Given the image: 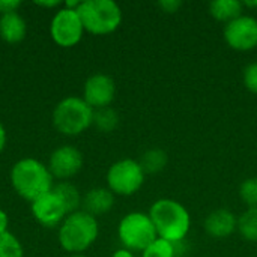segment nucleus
Masks as SVG:
<instances>
[{"label":"nucleus","mask_w":257,"mask_h":257,"mask_svg":"<svg viewBox=\"0 0 257 257\" xmlns=\"http://www.w3.org/2000/svg\"><path fill=\"white\" fill-rule=\"evenodd\" d=\"M238 232L245 241L257 242V208H248L238 218Z\"/></svg>","instance_id":"6ab92c4d"},{"label":"nucleus","mask_w":257,"mask_h":257,"mask_svg":"<svg viewBox=\"0 0 257 257\" xmlns=\"http://www.w3.org/2000/svg\"><path fill=\"white\" fill-rule=\"evenodd\" d=\"M98 221L84 211L69 214L59 229V244L63 250L80 254L87 250L98 238Z\"/></svg>","instance_id":"7ed1b4c3"},{"label":"nucleus","mask_w":257,"mask_h":257,"mask_svg":"<svg viewBox=\"0 0 257 257\" xmlns=\"http://www.w3.org/2000/svg\"><path fill=\"white\" fill-rule=\"evenodd\" d=\"M50 33L53 41L63 48L77 45L84 33V27L77 11L69 8L59 9V12H56L51 20Z\"/></svg>","instance_id":"6e6552de"},{"label":"nucleus","mask_w":257,"mask_h":257,"mask_svg":"<svg viewBox=\"0 0 257 257\" xmlns=\"http://www.w3.org/2000/svg\"><path fill=\"white\" fill-rule=\"evenodd\" d=\"M71 257H86V256H83V254H72Z\"/></svg>","instance_id":"2f4dec72"},{"label":"nucleus","mask_w":257,"mask_h":257,"mask_svg":"<svg viewBox=\"0 0 257 257\" xmlns=\"http://www.w3.org/2000/svg\"><path fill=\"white\" fill-rule=\"evenodd\" d=\"M143 257H176V254L172 242L158 238L143 251Z\"/></svg>","instance_id":"4be33fe9"},{"label":"nucleus","mask_w":257,"mask_h":257,"mask_svg":"<svg viewBox=\"0 0 257 257\" xmlns=\"http://www.w3.org/2000/svg\"><path fill=\"white\" fill-rule=\"evenodd\" d=\"M81 203H83L84 212L90 214L92 217H96V215L107 214L113 208L114 196L108 188H101V187L92 188L84 194Z\"/></svg>","instance_id":"4468645a"},{"label":"nucleus","mask_w":257,"mask_h":257,"mask_svg":"<svg viewBox=\"0 0 257 257\" xmlns=\"http://www.w3.org/2000/svg\"><path fill=\"white\" fill-rule=\"evenodd\" d=\"M116 95V84L105 74H95L84 83L83 99L95 110L108 107Z\"/></svg>","instance_id":"9b49d317"},{"label":"nucleus","mask_w":257,"mask_h":257,"mask_svg":"<svg viewBox=\"0 0 257 257\" xmlns=\"http://www.w3.org/2000/svg\"><path fill=\"white\" fill-rule=\"evenodd\" d=\"M83 167V154L74 146H62L57 148L48 163V170L53 178L57 179H69L77 175Z\"/></svg>","instance_id":"f8f14e48"},{"label":"nucleus","mask_w":257,"mask_h":257,"mask_svg":"<svg viewBox=\"0 0 257 257\" xmlns=\"http://www.w3.org/2000/svg\"><path fill=\"white\" fill-rule=\"evenodd\" d=\"M11 182L18 196L29 202H35L54 187L48 167L35 158H23L15 163L11 170Z\"/></svg>","instance_id":"f257e3e1"},{"label":"nucleus","mask_w":257,"mask_h":257,"mask_svg":"<svg viewBox=\"0 0 257 257\" xmlns=\"http://www.w3.org/2000/svg\"><path fill=\"white\" fill-rule=\"evenodd\" d=\"M95 110L78 96L62 99L53 111L54 128L63 136H78L93 123Z\"/></svg>","instance_id":"39448f33"},{"label":"nucleus","mask_w":257,"mask_h":257,"mask_svg":"<svg viewBox=\"0 0 257 257\" xmlns=\"http://www.w3.org/2000/svg\"><path fill=\"white\" fill-rule=\"evenodd\" d=\"M227 45L236 51H251L257 48V20L248 15L230 21L224 27Z\"/></svg>","instance_id":"1a4fd4ad"},{"label":"nucleus","mask_w":257,"mask_h":257,"mask_svg":"<svg viewBox=\"0 0 257 257\" xmlns=\"http://www.w3.org/2000/svg\"><path fill=\"white\" fill-rule=\"evenodd\" d=\"M26 21L18 12L0 15V36L9 44L21 42L26 36Z\"/></svg>","instance_id":"2eb2a0df"},{"label":"nucleus","mask_w":257,"mask_h":257,"mask_svg":"<svg viewBox=\"0 0 257 257\" xmlns=\"http://www.w3.org/2000/svg\"><path fill=\"white\" fill-rule=\"evenodd\" d=\"M158 6L166 12V14H175L178 12V9L182 6V2L179 0H163L158 3Z\"/></svg>","instance_id":"393cba45"},{"label":"nucleus","mask_w":257,"mask_h":257,"mask_svg":"<svg viewBox=\"0 0 257 257\" xmlns=\"http://www.w3.org/2000/svg\"><path fill=\"white\" fill-rule=\"evenodd\" d=\"M5 145H6V131H5L2 122H0V152L5 149Z\"/></svg>","instance_id":"cd10ccee"},{"label":"nucleus","mask_w":257,"mask_h":257,"mask_svg":"<svg viewBox=\"0 0 257 257\" xmlns=\"http://www.w3.org/2000/svg\"><path fill=\"white\" fill-rule=\"evenodd\" d=\"M84 30L92 35L113 33L122 23V11L113 0H84L77 8Z\"/></svg>","instance_id":"20e7f679"},{"label":"nucleus","mask_w":257,"mask_h":257,"mask_svg":"<svg viewBox=\"0 0 257 257\" xmlns=\"http://www.w3.org/2000/svg\"><path fill=\"white\" fill-rule=\"evenodd\" d=\"M145 176L146 175L139 161L120 160L114 163L107 172L108 190L119 196H133L142 188Z\"/></svg>","instance_id":"0eeeda50"},{"label":"nucleus","mask_w":257,"mask_h":257,"mask_svg":"<svg viewBox=\"0 0 257 257\" xmlns=\"http://www.w3.org/2000/svg\"><path fill=\"white\" fill-rule=\"evenodd\" d=\"M8 226H9V218L6 215V212H3L0 209V233L8 232Z\"/></svg>","instance_id":"bb28decb"},{"label":"nucleus","mask_w":257,"mask_h":257,"mask_svg":"<svg viewBox=\"0 0 257 257\" xmlns=\"http://www.w3.org/2000/svg\"><path fill=\"white\" fill-rule=\"evenodd\" d=\"M113 257H134V256H133V253H131L130 250H126V248H120V250L114 251Z\"/></svg>","instance_id":"c756f323"},{"label":"nucleus","mask_w":257,"mask_h":257,"mask_svg":"<svg viewBox=\"0 0 257 257\" xmlns=\"http://www.w3.org/2000/svg\"><path fill=\"white\" fill-rule=\"evenodd\" d=\"M244 3L238 0H214L209 3V14L221 23H230L242 15Z\"/></svg>","instance_id":"dca6fc26"},{"label":"nucleus","mask_w":257,"mask_h":257,"mask_svg":"<svg viewBox=\"0 0 257 257\" xmlns=\"http://www.w3.org/2000/svg\"><path fill=\"white\" fill-rule=\"evenodd\" d=\"M93 123L99 131L111 133L119 125V114L110 107L99 108L93 113Z\"/></svg>","instance_id":"aec40b11"},{"label":"nucleus","mask_w":257,"mask_h":257,"mask_svg":"<svg viewBox=\"0 0 257 257\" xmlns=\"http://www.w3.org/2000/svg\"><path fill=\"white\" fill-rule=\"evenodd\" d=\"M117 235L123 247L130 251H145L155 239H158L149 214L143 212H131L125 215L119 223Z\"/></svg>","instance_id":"423d86ee"},{"label":"nucleus","mask_w":257,"mask_h":257,"mask_svg":"<svg viewBox=\"0 0 257 257\" xmlns=\"http://www.w3.org/2000/svg\"><path fill=\"white\" fill-rule=\"evenodd\" d=\"M239 197L248 208H257V178H248L241 184Z\"/></svg>","instance_id":"5701e85b"},{"label":"nucleus","mask_w":257,"mask_h":257,"mask_svg":"<svg viewBox=\"0 0 257 257\" xmlns=\"http://www.w3.org/2000/svg\"><path fill=\"white\" fill-rule=\"evenodd\" d=\"M167 163H169V157L163 149H149L142 155L139 161L145 175H157L163 172Z\"/></svg>","instance_id":"f3484780"},{"label":"nucleus","mask_w":257,"mask_h":257,"mask_svg":"<svg viewBox=\"0 0 257 257\" xmlns=\"http://www.w3.org/2000/svg\"><path fill=\"white\" fill-rule=\"evenodd\" d=\"M244 5L248 6V8H254V9H257V2H245Z\"/></svg>","instance_id":"7c9ffc66"},{"label":"nucleus","mask_w":257,"mask_h":257,"mask_svg":"<svg viewBox=\"0 0 257 257\" xmlns=\"http://www.w3.org/2000/svg\"><path fill=\"white\" fill-rule=\"evenodd\" d=\"M53 191L65 203L68 215L72 214V212H77V209L81 205V196H80L78 190L72 184H69V182H59L56 187H53Z\"/></svg>","instance_id":"a211bd4d"},{"label":"nucleus","mask_w":257,"mask_h":257,"mask_svg":"<svg viewBox=\"0 0 257 257\" xmlns=\"http://www.w3.org/2000/svg\"><path fill=\"white\" fill-rule=\"evenodd\" d=\"M38 6H42V8H56V6H60V2L56 0V2H36Z\"/></svg>","instance_id":"c85d7f7f"},{"label":"nucleus","mask_w":257,"mask_h":257,"mask_svg":"<svg viewBox=\"0 0 257 257\" xmlns=\"http://www.w3.org/2000/svg\"><path fill=\"white\" fill-rule=\"evenodd\" d=\"M244 84L251 93L257 95V63H250L244 69Z\"/></svg>","instance_id":"b1692460"},{"label":"nucleus","mask_w":257,"mask_h":257,"mask_svg":"<svg viewBox=\"0 0 257 257\" xmlns=\"http://www.w3.org/2000/svg\"><path fill=\"white\" fill-rule=\"evenodd\" d=\"M23 245L12 233H0V257H23Z\"/></svg>","instance_id":"412c9836"},{"label":"nucleus","mask_w":257,"mask_h":257,"mask_svg":"<svg viewBox=\"0 0 257 257\" xmlns=\"http://www.w3.org/2000/svg\"><path fill=\"white\" fill-rule=\"evenodd\" d=\"M149 217L155 226L157 235L169 242L184 241L188 235L191 218L185 206L172 199L157 200L149 211Z\"/></svg>","instance_id":"f03ea898"},{"label":"nucleus","mask_w":257,"mask_h":257,"mask_svg":"<svg viewBox=\"0 0 257 257\" xmlns=\"http://www.w3.org/2000/svg\"><path fill=\"white\" fill-rule=\"evenodd\" d=\"M32 214L35 220L45 227H56L68 217L65 203L53 190L32 202Z\"/></svg>","instance_id":"9d476101"},{"label":"nucleus","mask_w":257,"mask_h":257,"mask_svg":"<svg viewBox=\"0 0 257 257\" xmlns=\"http://www.w3.org/2000/svg\"><path fill=\"white\" fill-rule=\"evenodd\" d=\"M20 2L17 0H0V15L5 14H11V12H17V9L20 8Z\"/></svg>","instance_id":"a878e982"},{"label":"nucleus","mask_w":257,"mask_h":257,"mask_svg":"<svg viewBox=\"0 0 257 257\" xmlns=\"http://www.w3.org/2000/svg\"><path fill=\"white\" fill-rule=\"evenodd\" d=\"M205 230L214 238H227L238 230V218L227 209H217L206 217Z\"/></svg>","instance_id":"ddd939ff"}]
</instances>
